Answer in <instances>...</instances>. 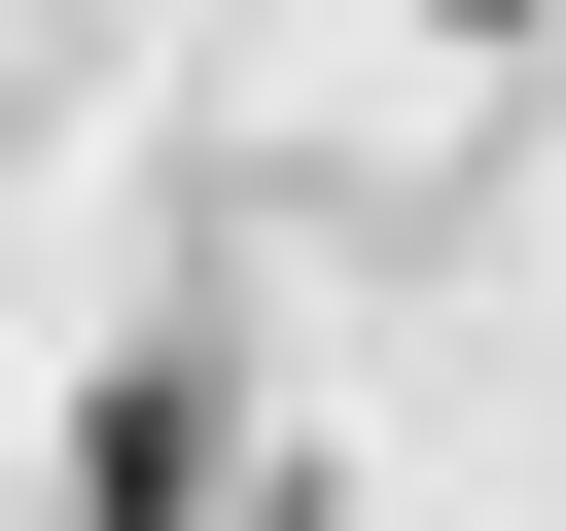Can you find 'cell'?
Instances as JSON below:
<instances>
[{
  "instance_id": "cell-1",
  "label": "cell",
  "mask_w": 566,
  "mask_h": 531,
  "mask_svg": "<svg viewBox=\"0 0 566 531\" xmlns=\"http://www.w3.org/2000/svg\"><path fill=\"white\" fill-rule=\"evenodd\" d=\"M177 496H212V389L106 354V389H71V531H177Z\"/></svg>"
},
{
  "instance_id": "cell-2",
  "label": "cell",
  "mask_w": 566,
  "mask_h": 531,
  "mask_svg": "<svg viewBox=\"0 0 566 531\" xmlns=\"http://www.w3.org/2000/svg\"><path fill=\"white\" fill-rule=\"evenodd\" d=\"M248 531H354V496H248Z\"/></svg>"
}]
</instances>
